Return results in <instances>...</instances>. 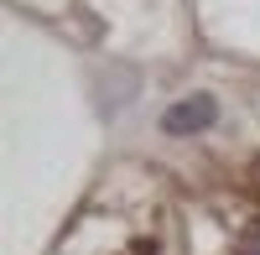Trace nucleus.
Here are the masks:
<instances>
[{"mask_svg":"<svg viewBox=\"0 0 260 255\" xmlns=\"http://www.w3.org/2000/svg\"><path fill=\"white\" fill-rule=\"evenodd\" d=\"M213 99L208 94H192V99H177L172 110L161 115V131H172V136H192V131H208L213 125Z\"/></svg>","mask_w":260,"mask_h":255,"instance_id":"1","label":"nucleus"},{"mask_svg":"<svg viewBox=\"0 0 260 255\" xmlns=\"http://www.w3.org/2000/svg\"><path fill=\"white\" fill-rule=\"evenodd\" d=\"M234 255H260V219H255V224H245V235L234 240Z\"/></svg>","mask_w":260,"mask_h":255,"instance_id":"2","label":"nucleus"}]
</instances>
